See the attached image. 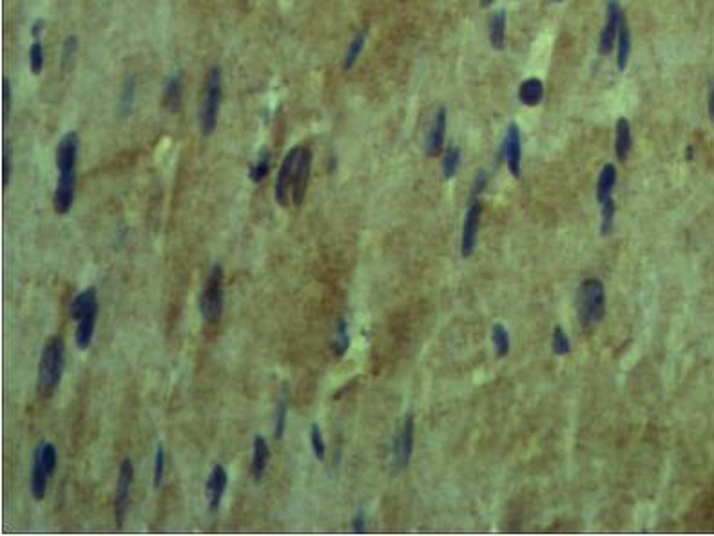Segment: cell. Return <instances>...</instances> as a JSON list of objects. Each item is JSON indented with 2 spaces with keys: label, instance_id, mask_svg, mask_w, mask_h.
I'll return each mask as SVG.
<instances>
[{
  "label": "cell",
  "instance_id": "obj_1",
  "mask_svg": "<svg viewBox=\"0 0 714 536\" xmlns=\"http://www.w3.org/2000/svg\"><path fill=\"white\" fill-rule=\"evenodd\" d=\"M312 170V151L306 145H297L287 152L279 175L276 178V202L279 207H299L306 196Z\"/></svg>",
  "mask_w": 714,
  "mask_h": 536
},
{
  "label": "cell",
  "instance_id": "obj_2",
  "mask_svg": "<svg viewBox=\"0 0 714 536\" xmlns=\"http://www.w3.org/2000/svg\"><path fill=\"white\" fill-rule=\"evenodd\" d=\"M76 158H78V134L71 131L58 141L57 147L58 179L53 205H55V211L60 216L69 214V211L73 208V203H75Z\"/></svg>",
  "mask_w": 714,
  "mask_h": 536
},
{
  "label": "cell",
  "instance_id": "obj_3",
  "mask_svg": "<svg viewBox=\"0 0 714 536\" xmlns=\"http://www.w3.org/2000/svg\"><path fill=\"white\" fill-rule=\"evenodd\" d=\"M71 317L76 323L75 343L78 350L85 352L93 343L96 317H98V296L94 288H85L71 303Z\"/></svg>",
  "mask_w": 714,
  "mask_h": 536
},
{
  "label": "cell",
  "instance_id": "obj_4",
  "mask_svg": "<svg viewBox=\"0 0 714 536\" xmlns=\"http://www.w3.org/2000/svg\"><path fill=\"white\" fill-rule=\"evenodd\" d=\"M64 353L66 346L60 337L47 339L38 364V388L44 395L53 393L60 384L64 373Z\"/></svg>",
  "mask_w": 714,
  "mask_h": 536
},
{
  "label": "cell",
  "instance_id": "obj_5",
  "mask_svg": "<svg viewBox=\"0 0 714 536\" xmlns=\"http://www.w3.org/2000/svg\"><path fill=\"white\" fill-rule=\"evenodd\" d=\"M221 100H223V80H221V67L212 66L205 76V91L200 104V129L203 136H211L218 127Z\"/></svg>",
  "mask_w": 714,
  "mask_h": 536
},
{
  "label": "cell",
  "instance_id": "obj_6",
  "mask_svg": "<svg viewBox=\"0 0 714 536\" xmlns=\"http://www.w3.org/2000/svg\"><path fill=\"white\" fill-rule=\"evenodd\" d=\"M578 321L584 330L598 325L606 315V290L598 279H586L578 288Z\"/></svg>",
  "mask_w": 714,
  "mask_h": 536
},
{
  "label": "cell",
  "instance_id": "obj_7",
  "mask_svg": "<svg viewBox=\"0 0 714 536\" xmlns=\"http://www.w3.org/2000/svg\"><path fill=\"white\" fill-rule=\"evenodd\" d=\"M57 446L51 443H40L35 447L33 466H31V494L35 500H42L47 491V480L57 470Z\"/></svg>",
  "mask_w": 714,
  "mask_h": 536
},
{
  "label": "cell",
  "instance_id": "obj_8",
  "mask_svg": "<svg viewBox=\"0 0 714 536\" xmlns=\"http://www.w3.org/2000/svg\"><path fill=\"white\" fill-rule=\"evenodd\" d=\"M200 312L207 323H216L223 314V268L214 265L200 296Z\"/></svg>",
  "mask_w": 714,
  "mask_h": 536
},
{
  "label": "cell",
  "instance_id": "obj_9",
  "mask_svg": "<svg viewBox=\"0 0 714 536\" xmlns=\"http://www.w3.org/2000/svg\"><path fill=\"white\" fill-rule=\"evenodd\" d=\"M132 480H134V467L129 458H123L118 470V482H116V494H114V515H116L118 526L123 522L127 513V506H129V493H131Z\"/></svg>",
  "mask_w": 714,
  "mask_h": 536
},
{
  "label": "cell",
  "instance_id": "obj_10",
  "mask_svg": "<svg viewBox=\"0 0 714 536\" xmlns=\"http://www.w3.org/2000/svg\"><path fill=\"white\" fill-rule=\"evenodd\" d=\"M624 13L620 10L618 0H609L607 4V17L606 24L600 31V40H598V53L600 55H609L615 49V42L618 38V29H620Z\"/></svg>",
  "mask_w": 714,
  "mask_h": 536
},
{
  "label": "cell",
  "instance_id": "obj_11",
  "mask_svg": "<svg viewBox=\"0 0 714 536\" xmlns=\"http://www.w3.org/2000/svg\"><path fill=\"white\" fill-rule=\"evenodd\" d=\"M414 452V419L408 417L394 440V470L401 471L408 466Z\"/></svg>",
  "mask_w": 714,
  "mask_h": 536
},
{
  "label": "cell",
  "instance_id": "obj_12",
  "mask_svg": "<svg viewBox=\"0 0 714 536\" xmlns=\"http://www.w3.org/2000/svg\"><path fill=\"white\" fill-rule=\"evenodd\" d=\"M227 485H229V473H227V470L221 464H216V466L212 467L207 482H205V499H207L211 513H216L218 509H220Z\"/></svg>",
  "mask_w": 714,
  "mask_h": 536
},
{
  "label": "cell",
  "instance_id": "obj_13",
  "mask_svg": "<svg viewBox=\"0 0 714 536\" xmlns=\"http://www.w3.org/2000/svg\"><path fill=\"white\" fill-rule=\"evenodd\" d=\"M480 214H482V205H480L479 199H473V202H470V208H468V214H466V220H464V229H462L461 252L464 258H470V256L473 254L475 245H477V234H479Z\"/></svg>",
  "mask_w": 714,
  "mask_h": 536
},
{
  "label": "cell",
  "instance_id": "obj_14",
  "mask_svg": "<svg viewBox=\"0 0 714 536\" xmlns=\"http://www.w3.org/2000/svg\"><path fill=\"white\" fill-rule=\"evenodd\" d=\"M503 151L506 154V163L507 169L512 172V176L515 178H521V160H522V138H521V129L515 122L510 123L506 132V140L503 143Z\"/></svg>",
  "mask_w": 714,
  "mask_h": 536
},
{
  "label": "cell",
  "instance_id": "obj_15",
  "mask_svg": "<svg viewBox=\"0 0 714 536\" xmlns=\"http://www.w3.org/2000/svg\"><path fill=\"white\" fill-rule=\"evenodd\" d=\"M182 100H184V73L176 71L165 82L162 102H164L165 109H169L171 113H176L182 107Z\"/></svg>",
  "mask_w": 714,
  "mask_h": 536
},
{
  "label": "cell",
  "instance_id": "obj_16",
  "mask_svg": "<svg viewBox=\"0 0 714 536\" xmlns=\"http://www.w3.org/2000/svg\"><path fill=\"white\" fill-rule=\"evenodd\" d=\"M444 134H446V109L439 107L432 129L426 138V152L430 156H439L444 145Z\"/></svg>",
  "mask_w": 714,
  "mask_h": 536
},
{
  "label": "cell",
  "instance_id": "obj_17",
  "mask_svg": "<svg viewBox=\"0 0 714 536\" xmlns=\"http://www.w3.org/2000/svg\"><path fill=\"white\" fill-rule=\"evenodd\" d=\"M268 462H270V449H268L267 438L258 435V437L254 438L252 462H250V475H252L256 482H261L265 471L268 467Z\"/></svg>",
  "mask_w": 714,
  "mask_h": 536
},
{
  "label": "cell",
  "instance_id": "obj_18",
  "mask_svg": "<svg viewBox=\"0 0 714 536\" xmlns=\"http://www.w3.org/2000/svg\"><path fill=\"white\" fill-rule=\"evenodd\" d=\"M544 98V84L539 78H528L519 87V100L528 107H535Z\"/></svg>",
  "mask_w": 714,
  "mask_h": 536
},
{
  "label": "cell",
  "instance_id": "obj_19",
  "mask_svg": "<svg viewBox=\"0 0 714 536\" xmlns=\"http://www.w3.org/2000/svg\"><path fill=\"white\" fill-rule=\"evenodd\" d=\"M616 134H615V152H616V158L624 163L625 160H627V156H629V151H631V143H633V140H631V125L629 122L625 120V118H618V122H616V127H615Z\"/></svg>",
  "mask_w": 714,
  "mask_h": 536
},
{
  "label": "cell",
  "instance_id": "obj_20",
  "mask_svg": "<svg viewBox=\"0 0 714 536\" xmlns=\"http://www.w3.org/2000/svg\"><path fill=\"white\" fill-rule=\"evenodd\" d=\"M134 104H137V76L131 75L127 76V80L123 82L122 93H120V102H118V113H120V116H131Z\"/></svg>",
  "mask_w": 714,
  "mask_h": 536
},
{
  "label": "cell",
  "instance_id": "obj_21",
  "mask_svg": "<svg viewBox=\"0 0 714 536\" xmlns=\"http://www.w3.org/2000/svg\"><path fill=\"white\" fill-rule=\"evenodd\" d=\"M629 55H631V33H629V28H627V22H625V19H622L620 29H618V38H616V66H618V69L620 71H625V67H627Z\"/></svg>",
  "mask_w": 714,
  "mask_h": 536
},
{
  "label": "cell",
  "instance_id": "obj_22",
  "mask_svg": "<svg viewBox=\"0 0 714 536\" xmlns=\"http://www.w3.org/2000/svg\"><path fill=\"white\" fill-rule=\"evenodd\" d=\"M489 42L497 51L504 49V44H506V11H497L489 20Z\"/></svg>",
  "mask_w": 714,
  "mask_h": 536
},
{
  "label": "cell",
  "instance_id": "obj_23",
  "mask_svg": "<svg viewBox=\"0 0 714 536\" xmlns=\"http://www.w3.org/2000/svg\"><path fill=\"white\" fill-rule=\"evenodd\" d=\"M616 185V167L613 163H607L604 169L600 170V176H598V184H597V199L598 203L606 202L607 198H611V193Z\"/></svg>",
  "mask_w": 714,
  "mask_h": 536
},
{
  "label": "cell",
  "instance_id": "obj_24",
  "mask_svg": "<svg viewBox=\"0 0 714 536\" xmlns=\"http://www.w3.org/2000/svg\"><path fill=\"white\" fill-rule=\"evenodd\" d=\"M270 165H272V156H270V151L263 149L259 152L258 160L254 161L252 167L249 169V178L252 179L254 184H261L265 181V178L270 172Z\"/></svg>",
  "mask_w": 714,
  "mask_h": 536
},
{
  "label": "cell",
  "instance_id": "obj_25",
  "mask_svg": "<svg viewBox=\"0 0 714 536\" xmlns=\"http://www.w3.org/2000/svg\"><path fill=\"white\" fill-rule=\"evenodd\" d=\"M365 44H367V35L363 33V31H359V33L352 38V42H350V46H348L347 49V55H345V71H350L356 66L357 58H359V55H361L363 49H365Z\"/></svg>",
  "mask_w": 714,
  "mask_h": 536
},
{
  "label": "cell",
  "instance_id": "obj_26",
  "mask_svg": "<svg viewBox=\"0 0 714 536\" xmlns=\"http://www.w3.org/2000/svg\"><path fill=\"white\" fill-rule=\"evenodd\" d=\"M350 348V334H348L347 321L341 317L336 323V339H334V353L338 357H343Z\"/></svg>",
  "mask_w": 714,
  "mask_h": 536
},
{
  "label": "cell",
  "instance_id": "obj_27",
  "mask_svg": "<svg viewBox=\"0 0 714 536\" xmlns=\"http://www.w3.org/2000/svg\"><path fill=\"white\" fill-rule=\"evenodd\" d=\"M44 69V46L40 38H33V44L29 47V71L33 76L42 75Z\"/></svg>",
  "mask_w": 714,
  "mask_h": 536
},
{
  "label": "cell",
  "instance_id": "obj_28",
  "mask_svg": "<svg viewBox=\"0 0 714 536\" xmlns=\"http://www.w3.org/2000/svg\"><path fill=\"white\" fill-rule=\"evenodd\" d=\"M76 51H78V38L75 35H71L64 40L62 44V57H60V69L62 71H69L73 67V62H75Z\"/></svg>",
  "mask_w": 714,
  "mask_h": 536
},
{
  "label": "cell",
  "instance_id": "obj_29",
  "mask_svg": "<svg viewBox=\"0 0 714 536\" xmlns=\"http://www.w3.org/2000/svg\"><path fill=\"white\" fill-rule=\"evenodd\" d=\"M615 212H616V205H615V202H613V198H607L606 202L600 203V214H602L600 234L602 235H609L611 231H613V223H615Z\"/></svg>",
  "mask_w": 714,
  "mask_h": 536
},
{
  "label": "cell",
  "instance_id": "obj_30",
  "mask_svg": "<svg viewBox=\"0 0 714 536\" xmlns=\"http://www.w3.org/2000/svg\"><path fill=\"white\" fill-rule=\"evenodd\" d=\"M287 413H288V393L287 391H283L281 399H279V402H277L276 426H274V435H276L277 440H279V438L283 437V433H285V426H287Z\"/></svg>",
  "mask_w": 714,
  "mask_h": 536
},
{
  "label": "cell",
  "instance_id": "obj_31",
  "mask_svg": "<svg viewBox=\"0 0 714 536\" xmlns=\"http://www.w3.org/2000/svg\"><path fill=\"white\" fill-rule=\"evenodd\" d=\"M491 337H494V346L497 357H506L507 352H510V334H507L506 326L497 323V325L494 326V334H491Z\"/></svg>",
  "mask_w": 714,
  "mask_h": 536
},
{
  "label": "cell",
  "instance_id": "obj_32",
  "mask_svg": "<svg viewBox=\"0 0 714 536\" xmlns=\"http://www.w3.org/2000/svg\"><path fill=\"white\" fill-rule=\"evenodd\" d=\"M459 161H461V149L459 147H448L444 160H442V175H444V178L450 179L455 176L457 169H459Z\"/></svg>",
  "mask_w": 714,
  "mask_h": 536
},
{
  "label": "cell",
  "instance_id": "obj_33",
  "mask_svg": "<svg viewBox=\"0 0 714 536\" xmlns=\"http://www.w3.org/2000/svg\"><path fill=\"white\" fill-rule=\"evenodd\" d=\"M311 444H312V452H314L315 458L317 461H323L324 453H326V444H324L323 431L317 424H312L311 428Z\"/></svg>",
  "mask_w": 714,
  "mask_h": 536
},
{
  "label": "cell",
  "instance_id": "obj_34",
  "mask_svg": "<svg viewBox=\"0 0 714 536\" xmlns=\"http://www.w3.org/2000/svg\"><path fill=\"white\" fill-rule=\"evenodd\" d=\"M11 170H13V160H11V143H10V140L6 138L4 152H2V184H4V188L10 187Z\"/></svg>",
  "mask_w": 714,
  "mask_h": 536
},
{
  "label": "cell",
  "instance_id": "obj_35",
  "mask_svg": "<svg viewBox=\"0 0 714 536\" xmlns=\"http://www.w3.org/2000/svg\"><path fill=\"white\" fill-rule=\"evenodd\" d=\"M569 350H571V343H569L568 335L560 326H555L553 330V352L557 355H568Z\"/></svg>",
  "mask_w": 714,
  "mask_h": 536
},
{
  "label": "cell",
  "instance_id": "obj_36",
  "mask_svg": "<svg viewBox=\"0 0 714 536\" xmlns=\"http://www.w3.org/2000/svg\"><path fill=\"white\" fill-rule=\"evenodd\" d=\"M165 475V447L164 444H158L156 446V455H155V488L158 490L164 482Z\"/></svg>",
  "mask_w": 714,
  "mask_h": 536
},
{
  "label": "cell",
  "instance_id": "obj_37",
  "mask_svg": "<svg viewBox=\"0 0 714 536\" xmlns=\"http://www.w3.org/2000/svg\"><path fill=\"white\" fill-rule=\"evenodd\" d=\"M2 107H4V125H8L11 114V84L10 78H4L2 84Z\"/></svg>",
  "mask_w": 714,
  "mask_h": 536
},
{
  "label": "cell",
  "instance_id": "obj_38",
  "mask_svg": "<svg viewBox=\"0 0 714 536\" xmlns=\"http://www.w3.org/2000/svg\"><path fill=\"white\" fill-rule=\"evenodd\" d=\"M486 185H488V175H486L484 170H480L479 175H477V178H475L473 190H471V199H470V202H473V199H479V196L484 193V188H486Z\"/></svg>",
  "mask_w": 714,
  "mask_h": 536
},
{
  "label": "cell",
  "instance_id": "obj_39",
  "mask_svg": "<svg viewBox=\"0 0 714 536\" xmlns=\"http://www.w3.org/2000/svg\"><path fill=\"white\" fill-rule=\"evenodd\" d=\"M365 520H367V517H365V511L359 509V511L356 513V517H354V531L356 533L365 531Z\"/></svg>",
  "mask_w": 714,
  "mask_h": 536
},
{
  "label": "cell",
  "instance_id": "obj_40",
  "mask_svg": "<svg viewBox=\"0 0 714 536\" xmlns=\"http://www.w3.org/2000/svg\"><path fill=\"white\" fill-rule=\"evenodd\" d=\"M707 109H709V118H711V122H713V125H714V82H713V87H711L709 104H707Z\"/></svg>",
  "mask_w": 714,
  "mask_h": 536
},
{
  "label": "cell",
  "instance_id": "obj_41",
  "mask_svg": "<svg viewBox=\"0 0 714 536\" xmlns=\"http://www.w3.org/2000/svg\"><path fill=\"white\" fill-rule=\"evenodd\" d=\"M494 4V0H480V8H489Z\"/></svg>",
  "mask_w": 714,
  "mask_h": 536
},
{
  "label": "cell",
  "instance_id": "obj_42",
  "mask_svg": "<svg viewBox=\"0 0 714 536\" xmlns=\"http://www.w3.org/2000/svg\"><path fill=\"white\" fill-rule=\"evenodd\" d=\"M553 2H557V4H559V2H562V0H553Z\"/></svg>",
  "mask_w": 714,
  "mask_h": 536
}]
</instances>
